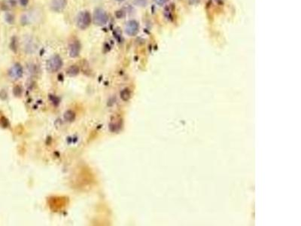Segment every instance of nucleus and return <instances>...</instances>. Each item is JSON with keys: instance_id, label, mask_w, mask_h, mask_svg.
Returning <instances> with one entry per match:
<instances>
[{"instance_id": "ddd939ff", "label": "nucleus", "mask_w": 301, "mask_h": 226, "mask_svg": "<svg viewBox=\"0 0 301 226\" xmlns=\"http://www.w3.org/2000/svg\"><path fill=\"white\" fill-rule=\"evenodd\" d=\"M168 1V0H154V2H155L157 4H158V5H164V4H165L166 2Z\"/></svg>"}, {"instance_id": "39448f33", "label": "nucleus", "mask_w": 301, "mask_h": 226, "mask_svg": "<svg viewBox=\"0 0 301 226\" xmlns=\"http://www.w3.org/2000/svg\"><path fill=\"white\" fill-rule=\"evenodd\" d=\"M9 76L12 79L17 80L23 76V68L19 64H15L11 68L9 71Z\"/></svg>"}, {"instance_id": "6e6552de", "label": "nucleus", "mask_w": 301, "mask_h": 226, "mask_svg": "<svg viewBox=\"0 0 301 226\" xmlns=\"http://www.w3.org/2000/svg\"><path fill=\"white\" fill-rule=\"evenodd\" d=\"M64 117L66 121L71 122L75 119V113L71 110H68L64 113Z\"/></svg>"}, {"instance_id": "f03ea898", "label": "nucleus", "mask_w": 301, "mask_h": 226, "mask_svg": "<svg viewBox=\"0 0 301 226\" xmlns=\"http://www.w3.org/2000/svg\"><path fill=\"white\" fill-rule=\"evenodd\" d=\"M109 17L106 11L102 8H96L94 13V23L96 26H104L107 24Z\"/></svg>"}, {"instance_id": "f8f14e48", "label": "nucleus", "mask_w": 301, "mask_h": 226, "mask_svg": "<svg viewBox=\"0 0 301 226\" xmlns=\"http://www.w3.org/2000/svg\"><path fill=\"white\" fill-rule=\"evenodd\" d=\"M14 95H15V96L21 95V89L20 88V87L17 86V87L14 88Z\"/></svg>"}, {"instance_id": "4468645a", "label": "nucleus", "mask_w": 301, "mask_h": 226, "mask_svg": "<svg viewBox=\"0 0 301 226\" xmlns=\"http://www.w3.org/2000/svg\"><path fill=\"white\" fill-rule=\"evenodd\" d=\"M20 2L23 6H26L28 4V0H20Z\"/></svg>"}, {"instance_id": "9b49d317", "label": "nucleus", "mask_w": 301, "mask_h": 226, "mask_svg": "<svg viewBox=\"0 0 301 226\" xmlns=\"http://www.w3.org/2000/svg\"><path fill=\"white\" fill-rule=\"evenodd\" d=\"M134 2L136 5L140 6H145L147 3V0H134Z\"/></svg>"}, {"instance_id": "9d476101", "label": "nucleus", "mask_w": 301, "mask_h": 226, "mask_svg": "<svg viewBox=\"0 0 301 226\" xmlns=\"http://www.w3.org/2000/svg\"><path fill=\"white\" fill-rule=\"evenodd\" d=\"M121 97L123 100L127 101L129 99L130 97V92H129V90L127 89H124L121 91Z\"/></svg>"}, {"instance_id": "423d86ee", "label": "nucleus", "mask_w": 301, "mask_h": 226, "mask_svg": "<svg viewBox=\"0 0 301 226\" xmlns=\"http://www.w3.org/2000/svg\"><path fill=\"white\" fill-rule=\"evenodd\" d=\"M80 51H81V45L79 41H73L69 45V56L71 57H76L79 55Z\"/></svg>"}, {"instance_id": "7ed1b4c3", "label": "nucleus", "mask_w": 301, "mask_h": 226, "mask_svg": "<svg viewBox=\"0 0 301 226\" xmlns=\"http://www.w3.org/2000/svg\"><path fill=\"white\" fill-rule=\"evenodd\" d=\"M91 16L88 11H81L77 17V26L81 29H87L91 25Z\"/></svg>"}, {"instance_id": "1a4fd4ad", "label": "nucleus", "mask_w": 301, "mask_h": 226, "mask_svg": "<svg viewBox=\"0 0 301 226\" xmlns=\"http://www.w3.org/2000/svg\"><path fill=\"white\" fill-rule=\"evenodd\" d=\"M79 73V66L73 65L70 66L69 69H67V74L70 76H75Z\"/></svg>"}, {"instance_id": "0eeeda50", "label": "nucleus", "mask_w": 301, "mask_h": 226, "mask_svg": "<svg viewBox=\"0 0 301 226\" xmlns=\"http://www.w3.org/2000/svg\"><path fill=\"white\" fill-rule=\"evenodd\" d=\"M67 4L66 0H51V7L55 11H60L64 9Z\"/></svg>"}, {"instance_id": "f257e3e1", "label": "nucleus", "mask_w": 301, "mask_h": 226, "mask_svg": "<svg viewBox=\"0 0 301 226\" xmlns=\"http://www.w3.org/2000/svg\"><path fill=\"white\" fill-rule=\"evenodd\" d=\"M63 60L59 55H54L48 60L47 69L50 72H56L61 69Z\"/></svg>"}, {"instance_id": "20e7f679", "label": "nucleus", "mask_w": 301, "mask_h": 226, "mask_svg": "<svg viewBox=\"0 0 301 226\" xmlns=\"http://www.w3.org/2000/svg\"><path fill=\"white\" fill-rule=\"evenodd\" d=\"M139 26L138 22L136 21H128L127 25H126L125 30L127 35L130 36H136L139 32Z\"/></svg>"}, {"instance_id": "2eb2a0df", "label": "nucleus", "mask_w": 301, "mask_h": 226, "mask_svg": "<svg viewBox=\"0 0 301 226\" xmlns=\"http://www.w3.org/2000/svg\"><path fill=\"white\" fill-rule=\"evenodd\" d=\"M118 2H123V1H124V0H117Z\"/></svg>"}]
</instances>
